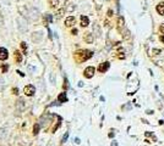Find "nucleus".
I'll return each instance as SVG.
<instances>
[{
	"instance_id": "f257e3e1",
	"label": "nucleus",
	"mask_w": 164,
	"mask_h": 146,
	"mask_svg": "<svg viewBox=\"0 0 164 146\" xmlns=\"http://www.w3.org/2000/svg\"><path fill=\"white\" fill-rule=\"evenodd\" d=\"M92 55H93L92 51L82 50V51H77V52L75 54V57H76V60H77L78 62H82V61H86V60H88L90 57H92Z\"/></svg>"
},
{
	"instance_id": "f03ea898",
	"label": "nucleus",
	"mask_w": 164,
	"mask_h": 146,
	"mask_svg": "<svg viewBox=\"0 0 164 146\" xmlns=\"http://www.w3.org/2000/svg\"><path fill=\"white\" fill-rule=\"evenodd\" d=\"M94 72H96V68L92 67V66H88V67L83 71V75H85L86 78H92V77L94 75Z\"/></svg>"
},
{
	"instance_id": "7ed1b4c3",
	"label": "nucleus",
	"mask_w": 164,
	"mask_h": 146,
	"mask_svg": "<svg viewBox=\"0 0 164 146\" xmlns=\"http://www.w3.org/2000/svg\"><path fill=\"white\" fill-rule=\"evenodd\" d=\"M34 90H36L34 87H33V85H31V84H30V85H26L25 89H23V91H25V94H26L27 96H32V95L34 94Z\"/></svg>"
},
{
	"instance_id": "20e7f679",
	"label": "nucleus",
	"mask_w": 164,
	"mask_h": 146,
	"mask_svg": "<svg viewBox=\"0 0 164 146\" xmlns=\"http://www.w3.org/2000/svg\"><path fill=\"white\" fill-rule=\"evenodd\" d=\"M110 67V63L109 62H103V63H101L99 65V67H98V70H99V72L101 73H104L108 71V68Z\"/></svg>"
},
{
	"instance_id": "39448f33",
	"label": "nucleus",
	"mask_w": 164,
	"mask_h": 146,
	"mask_svg": "<svg viewBox=\"0 0 164 146\" xmlns=\"http://www.w3.org/2000/svg\"><path fill=\"white\" fill-rule=\"evenodd\" d=\"M7 57H9L7 50L4 49V48H0V60L1 61H5V60H7Z\"/></svg>"
},
{
	"instance_id": "423d86ee",
	"label": "nucleus",
	"mask_w": 164,
	"mask_h": 146,
	"mask_svg": "<svg viewBox=\"0 0 164 146\" xmlns=\"http://www.w3.org/2000/svg\"><path fill=\"white\" fill-rule=\"evenodd\" d=\"M17 22L20 23V30H26V29H27V22H26L22 17H18Z\"/></svg>"
},
{
	"instance_id": "0eeeda50",
	"label": "nucleus",
	"mask_w": 164,
	"mask_h": 146,
	"mask_svg": "<svg viewBox=\"0 0 164 146\" xmlns=\"http://www.w3.org/2000/svg\"><path fill=\"white\" fill-rule=\"evenodd\" d=\"M16 108H17V111H22L25 108V101L22 99H18L17 100V102H16Z\"/></svg>"
},
{
	"instance_id": "6e6552de",
	"label": "nucleus",
	"mask_w": 164,
	"mask_h": 146,
	"mask_svg": "<svg viewBox=\"0 0 164 146\" xmlns=\"http://www.w3.org/2000/svg\"><path fill=\"white\" fill-rule=\"evenodd\" d=\"M74 23H75V17L74 16H69V17L65 20V26H67V27H71Z\"/></svg>"
},
{
	"instance_id": "1a4fd4ad",
	"label": "nucleus",
	"mask_w": 164,
	"mask_h": 146,
	"mask_svg": "<svg viewBox=\"0 0 164 146\" xmlns=\"http://www.w3.org/2000/svg\"><path fill=\"white\" fill-rule=\"evenodd\" d=\"M90 24V20L87 16H81V26L82 27H87Z\"/></svg>"
},
{
	"instance_id": "9d476101",
	"label": "nucleus",
	"mask_w": 164,
	"mask_h": 146,
	"mask_svg": "<svg viewBox=\"0 0 164 146\" xmlns=\"http://www.w3.org/2000/svg\"><path fill=\"white\" fill-rule=\"evenodd\" d=\"M157 12L159 15H162V16H164V2H159L157 5Z\"/></svg>"
},
{
	"instance_id": "9b49d317",
	"label": "nucleus",
	"mask_w": 164,
	"mask_h": 146,
	"mask_svg": "<svg viewBox=\"0 0 164 146\" xmlns=\"http://www.w3.org/2000/svg\"><path fill=\"white\" fill-rule=\"evenodd\" d=\"M58 101L59 102H66L67 101V96H66V93H61L59 96H58Z\"/></svg>"
},
{
	"instance_id": "f8f14e48",
	"label": "nucleus",
	"mask_w": 164,
	"mask_h": 146,
	"mask_svg": "<svg viewBox=\"0 0 164 146\" xmlns=\"http://www.w3.org/2000/svg\"><path fill=\"white\" fill-rule=\"evenodd\" d=\"M85 40L87 42L88 44H91L93 42V35H92V33H87L86 34V37H85Z\"/></svg>"
},
{
	"instance_id": "ddd939ff",
	"label": "nucleus",
	"mask_w": 164,
	"mask_h": 146,
	"mask_svg": "<svg viewBox=\"0 0 164 146\" xmlns=\"http://www.w3.org/2000/svg\"><path fill=\"white\" fill-rule=\"evenodd\" d=\"M48 2H49V5H50L52 7H55V6H58L59 0H48Z\"/></svg>"
},
{
	"instance_id": "4468645a",
	"label": "nucleus",
	"mask_w": 164,
	"mask_h": 146,
	"mask_svg": "<svg viewBox=\"0 0 164 146\" xmlns=\"http://www.w3.org/2000/svg\"><path fill=\"white\" fill-rule=\"evenodd\" d=\"M39 128H41L39 124H34V127H33V135H37L39 133Z\"/></svg>"
},
{
	"instance_id": "2eb2a0df",
	"label": "nucleus",
	"mask_w": 164,
	"mask_h": 146,
	"mask_svg": "<svg viewBox=\"0 0 164 146\" xmlns=\"http://www.w3.org/2000/svg\"><path fill=\"white\" fill-rule=\"evenodd\" d=\"M118 24H119L120 28L125 24V20H124V17H119V18H118Z\"/></svg>"
},
{
	"instance_id": "dca6fc26",
	"label": "nucleus",
	"mask_w": 164,
	"mask_h": 146,
	"mask_svg": "<svg viewBox=\"0 0 164 146\" xmlns=\"http://www.w3.org/2000/svg\"><path fill=\"white\" fill-rule=\"evenodd\" d=\"M93 30L96 32L97 37H99V35H101V30H99V27H98V24H94V26H93Z\"/></svg>"
},
{
	"instance_id": "f3484780",
	"label": "nucleus",
	"mask_w": 164,
	"mask_h": 146,
	"mask_svg": "<svg viewBox=\"0 0 164 146\" xmlns=\"http://www.w3.org/2000/svg\"><path fill=\"white\" fill-rule=\"evenodd\" d=\"M161 52H162L161 49H153V50H152V54H153V55H159Z\"/></svg>"
},
{
	"instance_id": "a211bd4d",
	"label": "nucleus",
	"mask_w": 164,
	"mask_h": 146,
	"mask_svg": "<svg viewBox=\"0 0 164 146\" xmlns=\"http://www.w3.org/2000/svg\"><path fill=\"white\" fill-rule=\"evenodd\" d=\"M16 60H17V62H21L22 61V58H21V54H20V51H16Z\"/></svg>"
},
{
	"instance_id": "6ab92c4d",
	"label": "nucleus",
	"mask_w": 164,
	"mask_h": 146,
	"mask_svg": "<svg viewBox=\"0 0 164 146\" xmlns=\"http://www.w3.org/2000/svg\"><path fill=\"white\" fill-rule=\"evenodd\" d=\"M156 63L161 67H164V60H158V61H156Z\"/></svg>"
},
{
	"instance_id": "aec40b11",
	"label": "nucleus",
	"mask_w": 164,
	"mask_h": 146,
	"mask_svg": "<svg viewBox=\"0 0 164 146\" xmlns=\"http://www.w3.org/2000/svg\"><path fill=\"white\" fill-rule=\"evenodd\" d=\"M5 138V129H0V139Z\"/></svg>"
},
{
	"instance_id": "412c9836",
	"label": "nucleus",
	"mask_w": 164,
	"mask_h": 146,
	"mask_svg": "<svg viewBox=\"0 0 164 146\" xmlns=\"http://www.w3.org/2000/svg\"><path fill=\"white\" fill-rule=\"evenodd\" d=\"M67 136H69V133H65V135H64V138H62V143H65V141L67 140Z\"/></svg>"
},
{
	"instance_id": "4be33fe9",
	"label": "nucleus",
	"mask_w": 164,
	"mask_h": 146,
	"mask_svg": "<svg viewBox=\"0 0 164 146\" xmlns=\"http://www.w3.org/2000/svg\"><path fill=\"white\" fill-rule=\"evenodd\" d=\"M21 48H22L23 50H26V49H27V45H26V43H21Z\"/></svg>"
},
{
	"instance_id": "5701e85b",
	"label": "nucleus",
	"mask_w": 164,
	"mask_h": 146,
	"mask_svg": "<svg viewBox=\"0 0 164 146\" xmlns=\"http://www.w3.org/2000/svg\"><path fill=\"white\" fill-rule=\"evenodd\" d=\"M159 30H161V32H162V33H163V34H164V23H163V24H162V26H161V28H159Z\"/></svg>"
},
{
	"instance_id": "b1692460",
	"label": "nucleus",
	"mask_w": 164,
	"mask_h": 146,
	"mask_svg": "<svg viewBox=\"0 0 164 146\" xmlns=\"http://www.w3.org/2000/svg\"><path fill=\"white\" fill-rule=\"evenodd\" d=\"M67 87H69V83H67V79L65 78V89H67Z\"/></svg>"
},
{
	"instance_id": "393cba45",
	"label": "nucleus",
	"mask_w": 164,
	"mask_h": 146,
	"mask_svg": "<svg viewBox=\"0 0 164 146\" xmlns=\"http://www.w3.org/2000/svg\"><path fill=\"white\" fill-rule=\"evenodd\" d=\"M1 70H2V72H6V71H7V66H5V67L2 66V68H1Z\"/></svg>"
},
{
	"instance_id": "a878e982",
	"label": "nucleus",
	"mask_w": 164,
	"mask_h": 146,
	"mask_svg": "<svg viewBox=\"0 0 164 146\" xmlns=\"http://www.w3.org/2000/svg\"><path fill=\"white\" fill-rule=\"evenodd\" d=\"M12 91H14V94H18V89H17V88H15Z\"/></svg>"
},
{
	"instance_id": "bb28decb",
	"label": "nucleus",
	"mask_w": 164,
	"mask_h": 146,
	"mask_svg": "<svg viewBox=\"0 0 164 146\" xmlns=\"http://www.w3.org/2000/svg\"><path fill=\"white\" fill-rule=\"evenodd\" d=\"M146 113H147V115H152V113H153V112H152V111H151V110H147V111H146Z\"/></svg>"
},
{
	"instance_id": "cd10ccee",
	"label": "nucleus",
	"mask_w": 164,
	"mask_h": 146,
	"mask_svg": "<svg viewBox=\"0 0 164 146\" xmlns=\"http://www.w3.org/2000/svg\"><path fill=\"white\" fill-rule=\"evenodd\" d=\"M75 141H76L77 144H80V139H78V138H76V139H75Z\"/></svg>"
},
{
	"instance_id": "c85d7f7f",
	"label": "nucleus",
	"mask_w": 164,
	"mask_h": 146,
	"mask_svg": "<svg viewBox=\"0 0 164 146\" xmlns=\"http://www.w3.org/2000/svg\"><path fill=\"white\" fill-rule=\"evenodd\" d=\"M108 14H109V16H111V15H113V11H111V10H109V11H108Z\"/></svg>"
},
{
	"instance_id": "c756f323",
	"label": "nucleus",
	"mask_w": 164,
	"mask_h": 146,
	"mask_svg": "<svg viewBox=\"0 0 164 146\" xmlns=\"http://www.w3.org/2000/svg\"><path fill=\"white\" fill-rule=\"evenodd\" d=\"M161 40H162V42L164 43V35H162V37H161Z\"/></svg>"
},
{
	"instance_id": "7c9ffc66",
	"label": "nucleus",
	"mask_w": 164,
	"mask_h": 146,
	"mask_svg": "<svg viewBox=\"0 0 164 146\" xmlns=\"http://www.w3.org/2000/svg\"><path fill=\"white\" fill-rule=\"evenodd\" d=\"M116 145H118L116 143H113V144H111V146H116Z\"/></svg>"
},
{
	"instance_id": "2f4dec72",
	"label": "nucleus",
	"mask_w": 164,
	"mask_h": 146,
	"mask_svg": "<svg viewBox=\"0 0 164 146\" xmlns=\"http://www.w3.org/2000/svg\"><path fill=\"white\" fill-rule=\"evenodd\" d=\"M1 23H2V18L0 17V24H1Z\"/></svg>"
}]
</instances>
